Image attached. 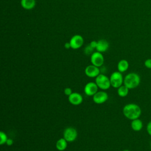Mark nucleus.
Here are the masks:
<instances>
[{"mask_svg": "<svg viewBox=\"0 0 151 151\" xmlns=\"http://www.w3.org/2000/svg\"><path fill=\"white\" fill-rule=\"evenodd\" d=\"M123 114L127 119L133 120L140 117L142 114L140 107L135 103H128L123 108Z\"/></svg>", "mask_w": 151, "mask_h": 151, "instance_id": "1", "label": "nucleus"}, {"mask_svg": "<svg viewBox=\"0 0 151 151\" xmlns=\"http://www.w3.org/2000/svg\"><path fill=\"white\" fill-rule=\"evenodd\" d=\"M140 83V76L134 72L128 73L124 77L123 84L130 90L137 88Z\"/></svg>", "mask_w": 151, "mask_h": 151, "instance_id": "2", "label": "nucleus"}, {"mask_svg": "<svg viewBox=\"0 0 151 151\" xmlns=\"http://www.w3.org/2000/svg\"><path fill=\"white\" fill-rule=\"evenodd\" d=\"M95 83L99 88L102 90H108L111 86L110 78L103 73H100L95 78Z\"/></svg>", "mask_w": 151, "mask_h": 151, "instance_id": "3", "label": "nucleus"}, {"mask_svg": "<svg viewBox=\"0 0 151 151\" xmlns=\"http://www.w3.org/2000/svg\"><path fill=\"white\" fill-rule=\"evenodd\" d=\"M109 78L111 86L115 88H118L119 87L123 84L124 77L122 73L119 71L112 73Z\"/></svg>", "mask_w": 151, "mask_h": 151, "instance_id": "4", "label": "nucleus"}, {"mask_svg": "<svg viewBox=\"0 0 151 151\" xmlns=\"http://www.w3.org/2000/svg\"><path fill=\"white\" fill-rule=\"evenodd\" d=\"M78 133L77 130L73 127H68L65 128L63 132V138L68 142H73L75 141L77 137Z\"/></svg>", "mask_w": 151, "mask_h": 151, "instance_id": "5", "label": "nucleus"}, {"mask_svg": "<svg viewBox=\"0 0 151 151\" xmlns=\"http://www.w3.org/2000/svg\"><path fill=\"white\" fill-rule=\"evenodd\" d=\"M90 61L93 65L98 67H100L104 64V56L101 54V52H100L99 51L93 52V53L91 55Z\"/></svg>", "mask_w": 151, "mask_h": 151, "instance_id": "6", "label": "nucleus"}, {"mask_svg": "<svg viewBox=\"0 0 151 151\" xmlns=\"http://www.w3.org/2000/svg\"><path fill=\"white\" fill-rule=\"evenodd\" d=\"M93 97V101L97 104H101L105 103L109 99L107 93L103 91H98Z\"/></svg>", "mask_w": 151, "mask_h": 151, "instance_id": "7", "label": "nucleus"}, {"mask_svg": "<svg viewBox=\"0 0 151 151\" xmlns=\"http://www.w3.org/2000/svg\"><path fill=\"white\" fill-rule=\"evenodd\" d=\"M69 42L71 45V48L77 50L80 48L83 45L84 39L81 35L77 34L71 38Z\"/></svg>", "mask_w": 151, "mask_h": 151, "instance_id": "8", "label": "nucleus"}, {"mask_svg": "<svg viewBox=\"0 0 151 151\" xmlns=\"http://www.w3.org/2000/svg\"><path fill=\"white\" fill-rule=\"evenodd\" d=\"M84 73L88 77L96 78L100 74V70L99 67L91 64L87 65L86 67L84 70Z\"/></svg>", "mask_w": 151, "mask_h": 151, "instance_id": "9", "label": "nucleus"}, {"mask_svg": "<svg viewBox=\"0 0 151 151\" xmlns=\"http://www.w3.org/2000/svg\"><path fill=\"white\" fill-rule=\"evenodd\" d=\"M99 90V87L95 82L87 83L84 87V92L88 96H93Z\"/></svg>", "mask_w": 151, "mask_h": 151, "instance_id": "10", "label": "nucleus"}, {"mask_svg": "<svg viewBox=\"0 0 151 151\" xmlns=\"http://www.w3.org/2000/svg\"><path fill=\"white\" fill-rule=\"evenodd\" d=\"M68 100L70 103L74 106H78L82 103L83 97L81 94L77 92H73L68 96Z\"/></svg>", "mask_w": 151, "mask_h": 151, "instance_id": "11", "label": "nucleus"}, {"mask_svg": "<svg viewBox=\"0 0 151 151\" xmlns=\"http://www.w3.org/2000/svg\"><path fill=\"white\" fill-rule=\"evenodd\" d=\"M109 47V43L106 40L101 39L97 41V45L96 47L97 51L100 52H103L106 51Z\"/></svg>", "mask_w": 151, "mask_h": 151, "instance_id": "12", "label": "nucleus"}, {"mask_svg": "<svg viewBox=\"0 0 151 151\" xmlns=\"http://www.w3.org/2000/svg\"><path fill=\"white\" fill-rule=\"evenodd\" d=\"M130 126L133 130L134 132H139L142 129L143 127V122L139 118H138L132 120Z\"/></svg>", "mask_w": 151, "mask_h": 151, "instance_id": "13", "label": "nucleus"}, {"mask_svg": "<svg viewBox=\"0 0 151 151\" xmlns=\"http://www.w3.org/2000/svg\"><path fill=\"white\" fill-rule=\"evenodd\" d=\"M36 4L35 0H21V5L22 7L27 10L33 9Z\"/></svg>", "mask_w": 151, "mask_h": 151, "instance_id": "14", "label": "nucleus"}, {"mask_svg": "<svg viewBox=\"0 0 151 151\" xmlns=\"http://www.w3.org/2000/svg\"><path fill=\"white\" fill-rule=\"evenodd\" d=\"M129 67V62L124 59H122L118 62L117 64V70L119 72L123 73L126 71Z\"/></svg>", "mask_w": 151, "mask_h": 151, "instance_id": "15", "label": "nucleus"}, {"mask_svg": "<svg viewBox=\"0 0 151 151\" xmlns=\"http://www.w3.org/2000/svg\"><path fill=\"white\" fill-rule=\"evenodd\" d=\"M67 143L68 142L64 138H60L57 141L55 147L59 151H64L67 147Z\"/></svg>", "mask_w": 151, "mask_h": 151, "instance_id": "16", "label": "nucleus"}, {"mask_svg": "<svg viewBox=\"0 0 151 151\" xmlns=\"http://www.w3.org/2000/svg\"><path fill=\"white\" fill-rule=\"evenodd\" d=\"M129 90L125 85L123 84L117 88V94L121 97H126L129 94Z\"/></svg>", "mask_w": 151, "mask_h": 151, "instance_id": "17", "label": "nucleus"}, {"mask_svg": "<svg viewBox=\"0 0 151 151\" xmlns=\"http://www.w3.org/2000/svg\"><path fill=\"white\" fill-rule=\"evenodd\" d=\"M8 139V138L5 132L1 131L0 132V145H3L5 144Z\"/></svg>", "mask_w": 151, "mask_h": 151, "instance_id": "18", "label": "nucleus"}, {"mask_svg": "<svg viewBox=\"0 0 151 151\" xmlns=\"http://www.w3.org/2000/svg\"><path fill=\"white\" fill-rule=\"evenodd\" d=\"M93 50H94V48H93L89 44L87 46H86V48H84V53L86 55H90V54L91 55L93 53Z\"/></svg>", "mask_w": 151, "mask_h": 151, "instance_id": "19", "label": "nucleus"}, {"mask_svg": "<svg viewBox=\"0 0 151 151\" xmlns=\"http://www.w3.org/2000/svg\"><path fill=\"white\" fill-rule=\"evenodd\" d=\"M145 66L149 69H151V58L146 59L144 62Z\"/></svg>", "mask_w": 151, "mask_h": 151, "instance_id": "20", "label": "nucleus"}, {"mask_svg": "<svg viewBox=\"0 0 151 151\" xmlns=\"http://www.w3.org/2000/svg\"><path fill=\"white\" fill-rule=\"evenodd\" d=\"M73 93L72 91V90L71 88L70 87H65L64 90V93L65 95L67 96H69L71 93Z\"/></svg>", "mask_w": 151, "mask_h": 151, "instance_id": "21", "label": "nucleus"}, {"mask_svg": "<svg viewBox=\"0 0 151 151\" xmlns=\"http://www.w3.org/2000/svg\"><path fill=\"white\" fill-rule=\"evenodd\" d=\"M146 131L148 134L151 136V121L149 122L146 125Z\"/></svg>", "mask_w": 151, "mask_h": 151, "instance_id": "22", "label": "nucleus"}, {"mask_svg": "<svg viewBox=\"0 0 151 151\" xmlns=\"http://www.w3.org/2000/svg\"><path fill=\"white\" fill-rule=\"evenodd\" d=\"M13 143H14V140H13L12 139H11V138H8V140H6V142L5 144H6L7 146H10L12 145Z\"/></svg>", "mask_w": 151, "mask_h": 151, "instance_id": "23", "label": "nucleus"}, {"mask_svg": "<svg viewBox=\"0 0 151 151\" xmlns=\"http://www.w3.org/2000/svg\"><path fill=\"white\" fill-rule=\"evenodd\" d=\"M90 46L93 48H94V49L96 48V47H97V41H92L90 43Z\"/></svg>", "mask_w": 151, "mask_h": 151, "instance_id": "24", "label": "nucleus"}, {"mask_svg": "<svg viewBox=\"0 0 151 151\" xmlns=\"http://www.w3.org/2000/svg\"><path fill=\"white\" fill-rule=\"evenodd\" d=\"M64 47L66 48V49H69L70 48H71V45H70V42H65V44H64Z\"/></svg>", "mask_w": 151, "mask_h": 151, "instance_id": "25", "label": "nucleus"}, {"mask_svg": "<svg viewBox=\"0 0 151 151\" xmlns=\"http://www.w3.org/2000/svg\"><path fill=\"white\" fill-rule=\"evenodd\" d=\"M123 151H130V150H128V149H124V150H123Z\"/></svg>", "mask_w": 151, "mask_h": 151, "instance_id": "26", "label": "nucleus"}, {"mask_svg": "<svg viewBox=\"0 0 151 151\" xmlns=\"http://www.w3.org/2000/svg\"><path fill=\"white\" fill-rule=\"evenodd\" d=\"M150 149H151V141H150Z\"/></svg>", "mask_w": 151, "mask_h": 151, "instance_id": "27", "label": "nucleus"}]
</instances>
